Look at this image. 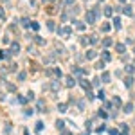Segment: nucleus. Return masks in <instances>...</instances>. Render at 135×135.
<instances>
[{"label":"nucleus","instance_id":"nucleus-7","mask_svg":"<svg viewBox=\"0 0 135 135\" xmlns=\"http://www.w3.org/2000/svg\"><path fill=\"white\" fill-rule=\"evenodd\" d=\"M96 56H97V52H96L94 49H90V51H87V54H85V58H87V60H94Z\"/></svg>","mask_w":135,"mask_h":135},{"label":"nucleus","instance_id":"nucleus-19","mask_svg":"<svg viewBox=\"0 0 135 135\" xmlns=\"http://www.w3.org/2000/svg\"><path fill=\"white\" fill-rule=\"evenodd\" d=\"M58 110H60L61 113H65V112H67V103H60V104H58Z\"/></svg>","mask_w":135,"mask_h":135},{"label":"nucleus","instance_id":"nucleus-47","mask_svg":"<svg viewBox=\"0 0 135 135\" xmlns=\"http://www.w3.org/2000/svg\"><path fill=\"white\" fill-rule=\"evenodd\" d=\"M65 4H67V5H72V4H74V0H65Z\"/></svg>","mask_w":135,"mask_h":135},{"label":"nucleus","instance_id":"nucleus-17","mask_svg":"<svg viewBox=\"0 0 135 135\" xmlns=\"http://www.w3.org/2000/svg\"><path fill=\"white\" fill-rule=\"evenodd\" d=\"M113 27H115V29H121V18H119V16L113 18Z\"/></svg>","mask_w":135,"mask_h":135},{"label":"nucleus","instance_id":"nucleus-51","mask_svg":"<svg viewBox=\"0 0 135 135\" xmlns=\"http://www.w3.org/2000/svg\"><path fill=\"white\" fill-rule=\"evenodd\" d=\"M101 2H103V0H101Z\"/></svg>","mask_w":135,"mask_h":135},{"label":"nucleus","instance_id":"nucleus-9","mask_svg":"<svg viewBox=\"0 0 135 135\" xmlns=\"http://www.w3.org/2000/svg\"><path fill=\"white\" fill-rule=\"evenodd\" d=\"M110 79H112V74L110 72H103V76H101L103 83H110Z\"/></svg>","mask_w":135,"mask_h":135},{"label":"nucleus","instance_id":"nucleus-1","mask_svg":"<svg viewBox=\"0 0 135 135\" xmlns=\"http://www.w3.org/2000/svg\"><path fill=\"white\" fill-rule=\"evenodd\" d=\"M45 74L49 76V77H54V79H61L63 77V74H61V70H60V67H51L45 70Z\"/></svg>","mask_w":135,"mask_h":135},{"label":"nucleus","instance_id":"nucleus-4","mask_svg":"<svg viewBox=\"0 0 135 135\" xmlns=\"http://www.w3.org/2000/svg\"><path fill=\"white\" fill-rule=\"evenodd\" d=\"M70 33H72V29L70 27H61V29H58V34H61V36H70Z\"/></svg>","mask_w":135,"mask_h":135},{"label":"nucleus","instance_id":"nucleus-8","mask_svg":"<svg viewBox=\"0 0 135 135\" xmlns=\"http://www.w3.org/2000/svg\"><path fill=\"white\" fill-rule=\"evenodd\" d=\"M132 85H133V76H126V77H124V87L130 88Z\"/></svg>","mask_w":135,"mask_h":135},{"label":"nucleus","instance_id":"nucleus-6","mask_svg":"<svg viewBox=\"0 0 135 135\" xmlns=\"http://www.w3.org/2000/svg\"><path fill=\"white\" fill-rule=\"evenodd\" d=\"M65 85H67L68 88H72V87L76 85V79H74L72 76H67V77H65Z\"/></svg>","mask_w":135,"mask_h":135},{"label":"nucleus","instance_id":"nucleus-20","mask_svg":"<svg viewBox=\"0 0 135 135\" xmlns=\"http://www.w3.org/2000/svg\"><path fill=\"white\" fill-rule=\"evenodd\" d=\"M47 29H49V31H56V25H54V22H52V20H49V22H47Z\"/></svg>","mask_w":135,"mask_h":135},{"label":"nucleus","instance_id":"nucleus-26","mask_svg":"<svg viewBox=\"0 0 135 135\" xmlns=\"http://www.w3.org/2000/svg\"><path fill=\"white\" fill-rule=\"evenodd\" d=\"M94 97H96V96H94L90 90H87V99H88V101H94Z\"/></svg>","mask_w":135,"mask_h":135},{"label":"nucleus","instance_id":"nucleus-27","mask_svg":"<svg viewBox=\"0 0 135 135\" xmlns=\"http://www.w3.org/2000/svg\"><path fill=\"white\" fill-rule=\"evenodd\" d=\"M41 130H43V123L38 121V123H36V132H41Z\"/></svg>","mask_w":135,"mask_h":135},{"label":"nucleus","instance_id":"nucleus-38","mask_svg":"<svg viewBox=\"0 0 135 135\" xmlns=\"http://www.w3.org/2000/svg\"><path fill=\"white\" fill-rule=\"evenodd\" d=\"M112 106H113V103H108V101H104V108H106V110H112Z\"/></svg>","mask_w":135,"mask_h":135},{"label":"nucleus","instance_id":"nucleus-13","mask_svg":"<svg viewBox=\"0 0 135 135\" xmlns=\"http://www.w3.org/2000/svg\"><path fill=\"white\" fill-rule=\"evenodd\" d=\"M112 15H113V7L106 5V7H104V16H112Z\"/></svg>","mask_w":135,"mask_h":135},{"label":"nucleus","instance_id":"nucleus-33","mask_svg":"<svg viewBox=\"0 0 135 135\" xmlns=\"http://www.w3.org/2000/svg\"><path fill=\"white\" fill-rule=\"evenodd\" d=\"M11 130H13V128H11V124H9V123H5V128H4V132H5V133H11Z\"/></svg>","mask_w":135,"mask_h":135},{"label":"nucleus","instance_id":"nucleus-14","mask_svg":"<svg viewBox=\"0 0 135 135\" xmlns=\"http://www.w3.org/2000/svg\"><path fill=\"white\" fill-rule=\"evenodd\" d=\"M123 13H124L126 16H132V5H124V7H123Z\"/></svg>","mask_w":135,"mask_h":135},{"label":"nucleus","instance_id":"nucleus-41","mask_svg":"<svg viewBox=\"0 0 135 135\" xmlns=\"http://www.w3.org/2000/svg\"><path fill=\"white\" fill-rule=\"evenodd\" d=\"M27 52H29V54H36V51H34V47H31V45L27 47Z\"/></svg>","mask_w":135,"mask_h":135},{"label":"nucleus","instance_id":"nucleus-43","mask_svg":"<svg viewBox=\"0 0 135 135\" xmlns=\"http://www.w3.org/2000/svg\"><path fill=\"white\" fill-rule=\"evenodd\" d=\"M16 101H18V103H22V104H24V103L27 101V97H18V99H16Z\"/></svg>","mask_w":135,"mask_h":135},{"label":"nucleus","instance_id":"nucleus-34","mask_svg":"<svg viewBox=\"0 0 135 135\" xmlns=\"http://www.w3.org/2000/svg\"><path fill=\"white\" fill-rule=\"evenodd\" d=\"M101 31H103V33H108V31H110V25H108V24H103Z\"/></svg>","mask_w":135,"mask_h":135},{"label":"nucleus","instance_id":"nucleus-12","mask_svg":"<svg viewBox=\"0 0 135 135\" xmlns=\"http://www.w3.org/2000/svg\"><path fill=\"white\" fill-rule=\"evenodd\" d=\"M124 70H126L128 74H133V72H135V63H128V65H126V68H124Z\"/></svg>","mask_w":135,"mask_h":135},{"label":"nucleus","instance_id":"nucleus-37","mask_svg":"<svg viewBox=\"0 0 135 135\" xmlns=\"http://www.w3.org/2000/svg\"><path fill=\"white\" fill-rule=\"evenodd\" d=\"M88 38H90V36H88ZM88 38H87V36H81V43H83V45H87V43H88V41H90V40H88Z\"/></svg>","mask_w":135,"mask_h":135},{"label":"nucleus","instance_id":"nucleus-23","mask_svg":"<svg viewBox=\"0 0 135 135\" xmlns=\"http://www.w3.org/2000/svg\"><path fill=\"white\" fill-rule=\"evenodd\" d=\"M34 41H36L38 45H45V40H43V38H40V36H34Z\"/></svg>","mask_w":135,"mask_h":135},{"label":"nucleus","instance_id":"nucleus-15","mask_svg":"<svg viewBox=\"0 0 135 135\" xmlns=\"http://www.w3.org/2000/svg\"><path fill=\"white\" fill-rule=\"evenodd\" d=\"M124 112H126V113H132V112H133V104H132V103H126V104H124Z\"/></svg>","mask_w":135,"mask_h":135},{"label":"nucleus","instance_id":"nucleus-28","mask_svg":"<svg viewBox=\"0 0 135 135\" xmlns=\"http://www.w3.org/2000/svg\"><path fill=\"white\" fill-rule=\"evenodd\" d=\"M31 27H33V31H38L40 29V24L38 22H31Z\"/></svg>","mask_w":135,"mask_h":135},{"label":"nucleus","instance_id":"nucleus-44","mask_svg":"<svg viewBox=\"0 0 135 135\" xmlns=\"http://www.w3.org/2000/svg\"><path fill=\"white\" fill-rule=\"evenodd\" d=\"M7 88H9L11 92H15V85H11V83H7Z\"/></svg>","mask_w":135,"mask_h":135},{"label":"nucleus","instance_id":"nucleus-39","mask_svg":"<svg viewBox=\"0 0 135 135\" xmlns=\"http://www.w3.org/2000/svg\"><path fill=\"white\" fill-rule=\"evenodd\" d=\"M85 128L90 132V130H92V123H90V121H87V123H85Z\"/></svg>","mask_w":135,"mask_h":135},{"label":"nucleus","instance_id":"nucleus-40","mask_svg":"<svg viewBox=\"0 0 135 135\" xmlns=\"http://www.w3.org/2000/svg\"><path fill=\"white\" fill-rule=\"evenodd\" d=\"M96 68H99V70H103V68H104V61H99V63L96 65Z\"/></svg>","mask_w":135,"mask_h":135},{"label":"nucleus","instance_id":"nucleus-16","mask_svg":"<svg viewBox=\"0 0 135 135\" xmlns=\"http://www.w3.org/2000/svg\"><path fill=\"white\" fill-rule=\"evenodd\" d=\"M113 106H117V108H119V106H121V104H123V101H121V97H119V96H115V97H113Z\"/></svg>","mask_w":135,"mask_h":135},{"label":"nucleus","instance_id":"nucleus-36","mask_svg":"<svg viewBox=\"0 0 135 135\" xmlns=\"http://www.w3.org/2000/svg\"><path fill=\"white\" fill-rule=\"evenodd\" d=\"M97 97H99V99H101V101H104V99H106V94H104V92H99V94H97Z\"/></svg>","mask_w":135,"mask_h":135},{"label":"nucleus","instance_id":"nucleus-5","mask_svg":"<svg viewBox=\"0 0 135 135\" xmlns=\"http://www.w3.org/2000/svg\"><path fill=\"white\" fill-rule=\"evenodd\" d=\"M18 51H20V45L16 41H13L11 43V49H9V54H18Z\"/></svg>","mask_w":135,"mask_h":135},{"label":"nucleus","instance_id":"nucleus-21","mask_svg":"<svg viewBox=\"0 0 135 135\" xmlns=\"http://www.w3.org/2000/svg\"><path fill=\"white\" fill-rule=\"evenodd\" d=\"M56 128H58V130H63V128H65V121H60V119H58V121H56Z\"/></svg>","mask_w":135,"mask_h":135},{"label":"nucleus","instance_id":"nucleus-25","mask_svg":"<svg viewBox=\"0 0 135 135\" xmlns=\"http://www.w3.org/2000/svg\"><path fill=\"white\" fill-rule=\"evenodd\" d=\"M22 25H24V27H29V25H31L29 18H22Z\"/></svg>","mask_w":135,"mask_h":135},{"label":"nucleus","instance_id":"nucleus-24","mask_svg":"<svg viewBox=\"0 0 135 135\" xmlns=\"http://www.w3.org/2000/svg\"><path fill=\"white\" fill-rule=\"evenodd\" d=\"M110 45H112V40L110 38H104L103 40V47H110Z\"/></svg>","mask_w":135,"mask_h":135},{"label":"nucleus","instance_id":"nucleus-2","mask_svg":"<svg viewBox=\"0 0 135 135\" xmlns=\"http://www.w3.org/2000/svg\"><path fill=\"white\" fill-rule=\"evenodd\" d=\"M96 18H97V15H96V13H94L92 9H90V11H88V13L85 15V22H87L88 25H92V24L96 22Z\"/></svg>","mask_w":135,"mask_h":135},{"label":"nucleus","instance_id":"nucleus-45","mask_svg":"<svg viewBox=\"0 0 135 135\" xmlns=\"http://www.w3.org/2000/svg\"><path fill=\"white\" fill-rule=\"evenodd\" d=\"M0 18H2V20L5 18V11H4V9H0Z\"/></svg>","mask_w":135,"mask_h":135},{"label":"nucleus","instance_id":"nucleus-42","mask_svg":"<svg viewBox=\"0 0 135 135\" xmlns=\"http://www.w3.org/2000/svg\"><path fill=\"white\" fill-rule=\"evenodd\" d=\"M104 130H106V126H104V124H103V126H99V128H97V133H103V132H104Z\"/></svg>","mask_w":135,"mask_h":135},{"label":"nucleus","instance_id":"nucleus-11","mask_svg":"<svg viewBox=\"0 0 135 135\" xmlns=\"http://www.w3.org/2000/svg\"><path fill=\"white\" fill-rule=\"evenodd\" d=\"M79 85H81L85 90H90V83H88L87 79H79Z\"/></svg>","mask_w":135,"mask_h":135},{"label":"nucleus","instance_id":"nucleus-29","mask_svg":"<svg viewBox=\"0 0 135 135\" xmlns=\"http://www.w3.org/2000/svg\"><path fill=\"white\" fill-rule=\"evenodd\" d=\"M90 43H92V45H96V43H97V36H96V34H92V36H90Z\"/></svg>","mask_w":135,"mask_h":135},{"label":"nucleus","instance_id":"nucleus-3","mask_svg":"<svg viewBox=\"0 0 135 135\" xmlns=\"http://www.w3.org/2000/svg\"><path fill=\"white\" fill-rule=\"evenodd\" d=\"M72 74L79 77V76H85V74H87V70H85V68H79V67H72Z\"/></svg>","mask_w":135,"mask_h":135},{"label":"nucleus","instance_id":"nucleus-49","mask_svg":"<svg viewBox=\"0 0 135 135\" xmlns=\"http://www.w3.org/2000/svg\"><path fill=\"white\" fill-rule=\"evenodd\" d=\"M119 2H121V4H124V2H126V0H119Z\"/></svg>","mask_w":135,"mask_h":135},{"label":"nucleus","instance_id":"nucleus-18","mask_svg":"<svg viewBox=\"0 0 135 135\" xmlns=\"http://www.w3.org/2000/svg\"><path fill=\"white\" fill-rule=\"evenodd\" d=\"M74 24H76V29H77V31H83V29H85V24H83V22L74 20Z\"/></svg>","mask_w":135,"mask_h":135},{"label":"nucleus","instance_id":"nucleus-31","mask_svg":"<svg viewBox=\"0 0 135 135\" xmlns=\"http://www.w3.org/2000/svg\"><path fill=\"white\" fill-rule=\"evenodd\" d=\"M25 77H27V74H25V72H20V74H18V81H24Z\"/></svg>","mask_w":135,"mask_h":135},{"label":"nucleus","instance_id":"nucleus-32","mask_svg":"<svg viewBox=\"0 0 135 135\" xmlns=\"http://www.w3.org/2000/svg\"><path fill=\"white\" fill-rule=\"evenodd\" d=\"M99 81H101V77H94V79H92V85H94V87H99Z\"/></svg>","mask_w":135,"mask_h":135},{"label":"nucleus","instance_id":"nucleus-35","mask_svg":"<svg viewBox=\"0 0 135 135\" xmlns=\"http://www.w3.org/2000/svg\"><path fill=\"white\" fill-rule=\"evenodd\" d=\"M43 106H45V103H43V101H38V110H40V112H45V110H43Z\"/></svg>","mask_w":135,"mask_h":135},{"label":"nucleus","instance_id":"nucleus-46","mask_svg":"<svg viewBox=\"0 0 135 135\" xmlns=\"http://www.w3.org/2000/svg\"><path fill=\"white\" fill-rule=\"evenodd\" d=\"M110 135H117V130H115V128H112V130H110Z\"/></svg>","mask_w":135,"mask_h":135},{"label":"nucleus","instance_id":"nucleus-50","mask_svg":"<svg viewBox=\"0 0 135 135\" xmlns=\"http://www.w3.org/2000/svg\"><path fill=\"white\" fill-rule=\"evenodd\" d=\"M51 2H56V0H51Z\"/></svg>","mask_w":135,"mask_h":135},{"label":"nucleus","instance_id":"nucleus-48","mask_svg":"<svg viewBox=\"0 0 135 135\" xmlns=\"http://www.w3.org/2000/svg\"><path fill=\"white\" fill-rule=\"evenodd\" d=\"M61 135H70V133H68V132H63V133H61Z\"/></svg>","mask_w":135,"mask_h":135},{"label":"nucleus","instance_id":"nucleus-22","mask_svg":"<svg viewBox=\"0 0 135 135\" xmlns=\"http://www.w3.org/2000/svg\"><path fill=\"white\" fill-rule=\"evenodd\" d=\"M101 58H103V61H110V54H108L106 51H103L101 52Z\"/></svg>","mask_w":135,"mask_h":135},{"label":"nucleus","instance_id":"nucleus-10","mask_svg":"<svg viewBox=\"0 0 135 135\" xmlns=\"http://www.w3.org/2000/svg\"><path fill=\"white\" fill-rule=\"evenodd\" d=\"M115 49H117V52H119V54H124V52H126V47H124L123 43H117V45H115Z\"/></svg>","mask_w":135,"mask_h":135},{"label":"nucleus","instance_id":"nucleus-30","mask_svg":"<svg viewBox=\"0 0 135 135\" xmlns=\"http://www.w3.org/2000/svg\"><path fill=\"white\" fill-rule=\"evenodd\" d=\"M54 61V56H47L45 58V65H49V63H52Z\"/></svg>","mask_w":135,"mask_h":135}]
</instances>
